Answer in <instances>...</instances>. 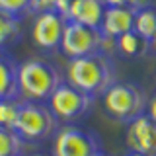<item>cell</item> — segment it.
Returning <instances> with one entry per match:
<instances>
[{
    "instance_id": "obj_1",
    "label": "cell",
    "mask_w": 156,
    "mask_h": 156,
    "mask_svg": "<svg viewBox=\"0 0 156 156\" xmlns=\"http://www.w3.org/2000/svg\"><path fill=\"white\" fill-rule=\"evenodd\" d=\"M66 82L90 98L104 96L115 84V65L104 51L70 58L66 65Z\"/></svg>"
},
{
    "instance_id": "obj_2",
    "label": "cell",
    "mask_w": 156,
    "mask_h": 156,
    "mask_svg": "<svg viewBox=\"0 0 156 156\" xmlns=\"http://www.w3.org/2000/svg\"><path fill=\"white\" fill-rule=\"evenodd\" d=\"M18 82L20 100L47 104L65 78L53 62L45 58H27L18 66Z\"/></svg>"
},
{
    "instance_id": "obj_3",
    "label": "cell",
    "mask_w": 156,
    "mask_h": 156,
    "mask_svg": "<svg viewBox=\"0 0 156 156\" xmlns=\"http://www.w3.org/2000/svg\"><path fill=\"white\" fill-rule=\"evenodd\" d=\"M101 104L111 119L125 125L144 115V111L148 109V100L144 92L133 82H115L113 86H109L101 96Z\"/></svg>"
},
{
    "instance_id": "obj_4",
    "label": "cell",
    "mask_w": 156,
    "mask_h": 156,
    "mask_svg": "<svg viewBox=\"0 0 156 156\" xmlns=\"http://www.w3.org/2000/svg\"><path fill=\"white\" fill-rule=\"evenodd\" d=\"M14 131L22 136L23 143H39L57 133L58 121L53 115L49 104L22 100Z\"/></svg>"
},
{
    "instance_id": "obj_5",
    "label": "cell",
    "mask_w": 156,
    "mask_h": 156,
    "mask_svg": "<svg viewBox=\"0 0 156 156\" xmlns=\"http://www.w3.org/2000/svg\"><path fill=\"white\" fill-rule=\"evenodd\" d=\"M109 47H115V39L105 37L100 27H88L76 22H66L61 41V51L65 57L78 58L92 55L96 51L109 53Z\"/></svg>"
},
{
    "instance_id": "obj_6",
    "label": "cell",
    "mask_w": 156,
    "mask_h": 156,
    "mask_svg": "<svg viewBox=\"0 0 156 156\" xmlns=\"http://www.w3.org/2000/svg\"><path fill=\"white\" fill-rule=\"evenodd\" d=\"M92 101H94V98L70 86L68 82H62L47 104L51 107L53 115L57 117V121L70 125L82 117H86V113L92 109Z\"/></svg>"
},
{
    "instance_id": "obj_7",
    "label": "cell",
    "mask_w": 156,
    "mask_h": 156,
    "mask_svg": "<svg viewBox=\"0 0 156 156\" xmlns=\"http://www.w3.org/2000/svg\"><path fill=\"white\" fill-rule=\"evenodd\" d=\"M100 152V139L74 125L61 127L53 139V156H96Z\"/></svg>"
},
{
    "instance_id": "obj_8",
    "label": "cell",
    "mask_w": 156,
    "mask_h": 156,
    "mask_svg": "<svg viewBox=\"0 0 156 156\" xmlns=\"http://www.w3.org/2000/svg\"><path fill=\"white\" fill-rule=\"evenodd\" d=\"M68 20L61 16L58 12H41L35 16L31 27V37L33 43L43 49V51H57L61 49L62 33H65V26Z\"/></svg>"
},
{
    "instance_id": "obj_9",
    "label": "cell",
    "mask_w": 156,
    "mask_h": 156,
    "mask_svg": "<svg viewBox=\"0 0 156 156\" xmlns=\"http://www.w3.org/2000/svg\"><path fill=\"white\" fill-rule=\"evenodd\" d=\"M125 143L131 152L156 156V123L148 115H140L127 125Z\"/></svg>"
},
{
    "instance_id": "obj_10",
    "label": "cell",
    "mask_w": 156,
    "mask_h": 156,
    "mask_svg": "<svg viewBox=\"0 0 156 156\" xmlns=\"http://www.w3.org/2000/svg\"><path fill=\"white\" fill-rule=\"evenodd\" d=\"M135 16H136V10H133V8L107 6L100 29L105 37L117 39V37H121L135 29Z\"/></svg>"
},
{
    "instance_id": "obj_11",
    "label": "cell",
    "mask_w": 156,
    "mask_h": 156,
    "mask_svg": "<svg viewBox=\"0 0 156 156\" xmlns=\"http://www.w3.org/2000/svg\"><path fill=\"white\" fill-rule=\"evenodd\" d=\"M104 0H72L68 8V22H76L88 27H100L105 14Z\"/></svg>"
},
{
    "instance_id": "obj_12",
    "label": "cell",
    "mask_w": 156,
    "mask_h": 156,
    "mask_svg": "<svg viewBox=\"0 0 156 156\" xmlns=\"http://www.w3.org/2000/svg\"><path fill=\"white\" fill-rule=\"evenodd\" d=\"M18 62L6 51H0V100H20Z\"/></svg>"
},
{
    "instance_id": "obj_13",
    "label": "cell",
    "mask_w": 156,
    "mask_h": 156,
    "mask_svg": "<svg viewBox=\"0 0 156 156\" xmlns=\"http://www.w3.org/2000/svg\"><path fill=\"white\" fill-rule=\"evenodd\" d=\"M115 49L127 58H139L150 51V41L144 39L143 35H139L133 29V31L115 39Z\"/></svg>"
},
{
    "instance_id": "obj_14",
    "label": "cell",
    "mask_w": 156,
    "mask_h": 156,
    "mask_svg": "<svg viewBox=\"0 0 156 156\" xmlns=\"http://www.w3.org/2000/svg\"><path fill=\"white\" fill-rule=\"evenodd\" d=\"M20 39H22L20 20L0 10V51H6L8 47L16 45Z\"/></svg>"
},
{
    "instance_id": "obj_15",
    "label": "cell",
    "mask_w": 156,
    "mask_h": 156,
    "mask_svg": "<svg viewBox=\"0 0 156 156\" xmlns=\"http://www.w3.org/2000/svg\"><path fill=\"white\" fill-rule=\"evenodd\" d=\"M135 31L144 39L152 41L156 39V8L148 6L143 10H136L135 16Z\"/></svg>"
},
{
    "instance_id": "obj_16",
    "label": "cell",
    "mask_w": 156,
    "mask_h": 156,
    "mask_svg": "<svg viewBox=\"0 0 156 156\" xmlns=\"http://www.w3.org/2000/svg\"><path fill=\"white\" fill-rule=\"evenodd\" d=\"M23 140L14 129H0V156H22Z\"/></svg>"
},
{
    "instance_id": "obj_17",
    "label": "cell",
    "mask_w": 156,
    "mask_h": 156,
    "mask_svg": "<svg viewBox=\"0 0 156 156\" xmlns=\"http://www.w3.org/2000/svg\"><path fill=\"white\" fill-rule=\"evenodd\" d=\"M22 100H0V129H14Z\"/></svg>"
},
{
    "instance_id": "obj_18",
    "label": "cell",
    "mask_w": 156,
    "mask_h": 156,
    "mask_svg": "<svg viewBox=\"0 0 156 156\" xmlns=\"http://www.w3.org/2000/svg\"><path fill=\"white\" fill-rule=\"evenodd\" d=\"M0 10L20 20L23 14L31 12V0H0Z\"/></svg>"
},
{
    "instance_id": "obj_19",
    "label": "cell",
    "mask_w": 156,
    "mask_h": 156,
    "mask_svg": "<svg viewBox=\"0 0 156 156\" xmlns=\"http://www.w3.org/2000/svg\"><path fill=\"white\" fill-rule=\"evenodd\" d=\"M105 6H125L133 10H143L150 6V0H104Z\"/></svg>"
},
{
    "instance_id": "obj_20",
    "label": "cell",
    "mask_w": 156,
    "mask_h": 156,
    "mask_svg": "<svg viewBox=\"0 0 156 156\" xmlns=\"http://www.w3.org/2000/svg\"><path fill=\"white\" fill-rule=\"evenodd\" d=\"M58 0H31V12L41 14V12H55Z\"/></svg>"
},
{
    "instance_id": "obj_21",
    "label": "cell",
    "mask_w": 156,
    "mask_h": 156,
    "mask_svg": "<svg viewBox=\"0 0 156 156\" xmlns=\"http://www.w3.org/2000/svg\"><path fill=\"white\" fill-rule=\"evenodd\" d=\"M146 115L156 123V94L150 98V101H148V113H146Z\"/></svg>"
},
{
    "instance_id": "obj_22",
    "label": "cell",
    "mask_w": 156,
    "mask_h": 156,
    "mask_svg": "<svg viewBox=\"0 0 156 156\" xmlns=\"http://www.w3.org/2000/svg\"><path fill=\"white\" fill-rule=\"evenodd\" d=\"M123 156H144V154H136V152H129V154H123Z\"/></svg>"
},
{
    "instance_id": "obj_23",
    "label": "cell",
    "mask_w": 156,
    "mask_h": 156,
    "mask_svg": "<svg viewBox=\"0 0 156 156\" xmlns=\"http://www.w3.org/2000/svg\"><path fill=\"white\" fill-rule=\"evenodd\" d=\"M33 156H47V154H33Z\"/></svg>"
},
{
    "instance_id": "obj_24",
    "label": "cell",
    "mask_w": 156,
    "mask_h": 156,
    "mask_svg": "<svg viewBox=\"0 0 156 156\" xmlns=\"http://www.w3.org/2000/svg\"><path fill=\"white\" fill-rule=\"evenodd\" d=\"M96 156H105V154H104V152H100V154H96Z\"/></svg>"
}]
</instances>
